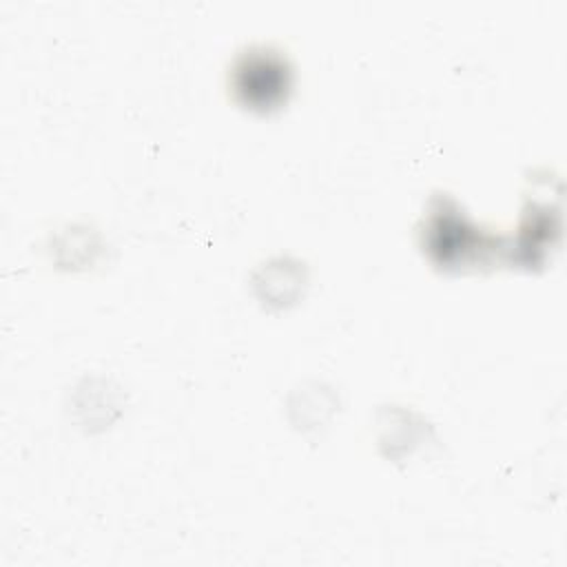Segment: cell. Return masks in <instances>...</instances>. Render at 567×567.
Masks as SVG:
<instances>
[{
  "mask_svg": "<svg viewBox=\"0 0 567 567\" xmlns=\"http://www.w3.org/2000/svg\"><path fill=\"white\" fill-rule=\"evenodd\" d=\"M233 89L241 104L255 111L279 106L290 89L288 62L270 49L244 53L233 69Z\"/></svg>",
  "mask_w": 567,
  "mask_h": 567,
  "instance_id": "6da1fadb",
  "label": "cell"
},
{
  "mask_svg": "<svg viewBox=\"0 0 567 567\" xmlns=\"http://www.w3.org/2000/svg\"><path fill=\"white\" fill-rule=\"evenodd\" d=\"M474 233L463 226L456 210H434L427 228V248L441 264H463L472 246Z\"/></svg>",
  "mask_w": 567,
  "mask_h": 567,
  "instance_id": "7a4b0ae2",
  "label": "cell"
}]
</instances>
